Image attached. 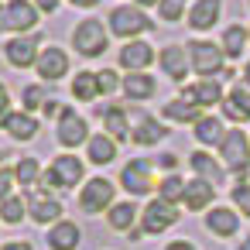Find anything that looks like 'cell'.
I'll list each match as a JSON object with an SVG mask.
<instances>
[{"label":"cell","instance_id":"cell-2","mask_svg":"<svg viewBox=\"0 0 250 250\" xmlns=\"http://www.w3.org/2000/svg\"><path fill=\"white\" fill-rule=\"evenodd\" d=\"M106 24L103 21H96V18H89V21H79L76 24V31H72V48L83 55V59H96V55H103L106 52Z\"/></svg>","mask_w":250,"mask_h":250},{"label":"cell","instance_id":"cell-8","mask_svg":"<svg viewBox=\"0 0 250 250\" xmlns=\"http://www.w3.org/2000/svg\"><path fill=\"white\" fill-rule=\"evenodd\" d=\"M110 202H113V182H106V178H93L79 192L83 212H103V209H110Z\"/></svg>","mask_w":250,"mask_h":250},{"label":"cell","instance_id":"cell-5","mask_svg":"<svg viewBox=\"0 0 250 250\" xmlns=\"http://www.w3.org/2000/svg\"><path fill=\"white\" fill-rule=\"evenodd\" d=\"M188 62L199 76H212L223 69V48L212 42H192L188 45Z\"/></svg>","mask_w":250,"mask_h":250},{"label":"cell","instance_id":"cell-33","mask_svg":"<svg viewBox=\"0 0 250 250\" xmlns=\"http://www.w3.org/2000/svg\"><path fill=\"white\" fill-rule=\"evenodd\" d=\"M24 212H28V199L24 195H11V199H4V202H0V219H4V223H21L24 219Z\"/></svg>","mask_w":250,"mask_h":250},{"label":"cell","instance_id":"cell-30","mask_svg":"<svg viewBox=\"0 0 250 250\" xmlns=\"http://www.w3.org/2000/svg\"><path fill=\"white\" fill-rule=\"evenodd\" d=\"M195 137H199L202 144H219V141L226 137L219 117H199V120H195Z\"/></svg>","mask_w":250,"mask_h":250},{"label":"cell","instance_id":"cell-11","mask_svg":"<svg viewBox=\"0 0 250 250\" xmlns=\"http://www.w3.org/2000/svg\"><path fill=\"white\" fill-rule=\"evenodd\" d=\"M4 55H7V62H11L14 69H28V65L38 62V38L18 35V38H11V42L4 45Z\"/></svg>","mask_w":250,"mask_h":250},{"label":"cell","instance_id":"cell-47","mask_svg":"<svg viewBox=\"0 0 250 250\" xmlns=\"http://www.w3.org/2000/svg\"><path fill=\"white\" fill-rule=\"evenodd\" d=\"M0 250H31V243H18V240H14V243H7V247H0Z\"/></svg>","mask_w":250,"mask_h":250},{"label":"cell","instance_id":"cell-42","mask_svg":"<svg viewBox=\"0 0 250 250\" xmlns=\"http://www.w3.org/2000/svg\"><path fill=\"white\" fill-rule=\"evenodd\" d=\"M35 7L45 11V14H55L59 11V0H35Z\"/></svg>","mask_w":250,"mask_h":250},{"label":"cell","instance_id":"cell-19","mask_svg":"<svg viewBox=\"0 0 250 250\" xmlns=\"http://www.w3.org/2000/svg\"><path fill=\"white\" fill-rule=\"evenodd\" d=\"M103 117V127L113 141H130V124H127V110L124 106H103L100 110Z\"/></svg>","mask_w":250,"mask_h":250},{"label":"cell","instance_id":"cell-39","mask_svg":"<svg viewBox=\"0 0 250 250\" xmlns=\"http://www.w3.org/2000/svg\"><path fill=\"white\" fill-rule=\"evenodd\" d=\"M14 182H18V178H14V171H11V168H0V202L14 195V192H11V188H14Z\"/></svg>","mask_w":250,"mask_h":250},{"label":"cell","instance_id":"cell-1","mask_svg":"<svg viewBox=\"0 0 250 250\" xmlns=\"http://www.w3.org/2000/svg\"><path fill=\"white\" fill-rule=\"evenodd\" d=\"M154 21L137 7V4H124V7H113L110 11V31L117 38H137L144 31H151Z\"/></svg>","mask_w":250,"mask_h":250},{"label":"cell","instance_id":"cell-29","mask_svg":"<svg viewBox=\"0 0 250 250\" xmlns=\"http://www.w3.org/2000/svg\"><path fill=\"white\" fill-rule=\"evenodd\" d=\"M165 117L175 120V124H195V120H199V106L188 103V100H171V103L165 106Z\"/></svg>","mask_w":250,"mask_h":250},{"label":"cell","instance_id":"cell-37","mask_svg":"<svg viewBox=\"0 0 250 250\" xmlns=\"http://www.w3.org/2000/svg\"><path fill=\"white\" fill-rule=\"evenodd\" d=\"M96 79H100V93H117V89H120V83H124V79H117V72H113V69L96 72Z\"/></svg>","mask_w":250,"mask_h":250},{"label":"cell","instance_id":"cell-34","mask_svg":"<svg viewBox=\"0 0 250 250\" xmlns=\"http://www.w3.org/2000/svg\"><path fill=\"white\" fill-rule=\"evenodd\" d=\"M14 178H18L21 185H35V182L42 178V165H38L35 158H21L18 168H14Z\"/></svg>","mask_w":250,"mask_h":250},{"label":"cell","instance_id":"cell-21","mask_svg":"<svg viewBox=\"0 0 250 250\" xmlns=\"http://www.w3.org/2000/svg\"><path fill=\"white\" fill-rule=\"evenodd\" d=\"M219 96H223V93H219V83H212V79H202V83L185 86V100L195 103V106H216Z\"/></svg>","mask_w":250,"mask_h":250},{"label":"cell","instance_id":"cell-20","mask_svg":"<svg viewBox=\"0 0 250 250\" xmlns=\"http://www.w3.org/2000/svg\"><path fill=\"white\" fill-rule=\"evenodd\" d=\"M4 130L14 137V141H31L38 134V120L28 113V110H14L7 120H4Z\"/></svg>","mask_w":250,"mask_h":250},{"label":"cell","instance_id":"cell-7","mask_svg":"<svg viewBox=\"0 0 250 250\" xmlns=\"http://www.w3.org/2000/svg\"><path fill=\"white\" fill-rule=\"evenodd\" d=\"M83 141H89L86 120H83L76 110L62 106V113H59V144H62V147H79Z\"/></svg>","mask_w":250,"mask_h":250},{"label":"cell","instance_id":"cell-28","mask_svg":"<svg viewBox=\"0 0 250 250\" xmlns=\"http://www.w3.org/2000/svg\"><path fill=\"white\" fill-rule=\"evenodd\" d=\"M72 96L83 100V103L96 100V96H100V79H96V72H79V76L72 79Z\"/></svg>","mask_w":250,"mask_h":250},{"label":"cell","instance_id":"cell-43","mask_svg":"<svg viewBox=\"0 0 250 250\" xmlns=\"http://www.w3.org/2000/svg\"><path fill=\"white\" fill-rule=\"evenodd\" d=\"M158 165H161V168H168V171H175V168H178V158H175V154H161V158H158Z\"/></svg>","mask_w":250,"mask_h":250},{"label":"cell","instance_id":"cell-23","mask_svg":"<svg viewBox=\"0 0 250 250\" xmlns=\"http://www.w3.org/2000/svg\"><path fill=\"white\" fill-rule=\"evenodd\" d=\"M212 182H206V178H192V182H185V206L195 212V209H206L209 202H212Z\"/></svg>","mask_w":250,"mask_h":250},{"label":"cell","instance_id":"cell-52","mask_svg":"<svg viewBox=\"0 0 250 250\" xmlns=\"http://www.w3.org/2000/svg\"><path fill=\"white\" fill-rule=\"evenodd\" d=\"M0 161H4V154H0Z\"/></svg>","mask_w":250,"mask_h":250},{"label":"cell","instance_id":"cell-26","mask_svg":"<svg viewBox=\"0 0 250 250\" xmlns=\"http://www.w3.org/2000/svg\"><path fill=\"white\" fill-rule=\"evenodd\" d=\"M120 89H124L130 100H151V96H154V79H151L147 72H130V76L120 83Z\"/></svg>","mask_w":250,"mask_h":250},{"label":"cell","instance_id":"cell-4","mask_svg":"<svg viewBox=\"0 0 250 250\" xmlns=\"http://www.w3.org/2000/svg\"><path fill=\"white\" fill-rule=\"evenodd\" d=\"M83 168H86V165H83L79 158L62 154V158H55L52 168L42 175V185H45V188H72V185L83 182Z\"/></svg>","mask_w":250,"mask_h":250},{"label":"cell","instance_id":"cell-3","mask_svg":"<svg viewBox=\"0 0 250 250\" xmlns=\"http://www.w3.org/2000/svg\"><path fill=\"white\" fill-rule=\"evenodd\" d=\"M35 24H38V7L31 0H7V4L0 7V31L28 35Z\"/></svg>","mask_w":250,"mask_h":250},{"label":"cell","instance_id":"cell-15","mask_svg":"<svg viewBox=\"0 0 250 250\" xmlns=\"http://www.w3.org/2000/svg\"><path fill=\"white\" fill-rule=\"evenodd\" d=\"M158 62H161V72L168 76V79H175V83H182L185 76H188V52L185 48H178V45H168V48H161V55H158Z\"/></svg>","mask_w":250,"mask_h":250},{"label":"cell","instance_id":"cell-40","mask_svg":"<svg viewBox=\"0 0 250 250\" xmlns=\"http://www.w3.org/2000/svg\"><path fill=\"white\" fill-rule=\"evenodd\" d=\"M24 110H38V103H42V86H24Z\"/></svg>","mask_w":250,"mask_h":250},{"label":"cell","instance_id":"cell-24","mask_svg":"<svg viewBox=\"0 0 250 250\" xmlns=\"http://www.w3.org/2000/svg\"><path fill=\"white\" fill-rule=\"evenodd\" d=\"M223 113L229 117V120H250V89L247 86H236L226 100H223Z\"/></svg>","mask_w":250,"mask_h":250},{"label":"cell","instance_id":"cell-35","mask_svg":"<svg viewBox=\"0 0 250 250\" xmlns=\"http://www.w3.org/2000/svg\"><path fill=\"white\" fill-rule=\"evenodd\" d=\"M182 195H185V182H182L178 175L165 178V182H161V188H158V199H165V202H171V206H175Z\"/></svg>","mask_w":250,"mask_h":250},{"label":"cell","instance_id":"cell-45","mask_svg":"<svg viewBox=\"0 0 250 250\" xmlns=\"http://www.w3.org/2000/svg\"><path fill=\"white\" fill-rule=\"evenodd\" d=\"M165 250H195V247H192V243H185V240H175V243H168Z\"/></svg>","mask_w":250,"mask_h":250},{"label":"cell","instance_id":"cell-18","mask_svg":"<svg viewBox=\"0 0 250 250\" xmlns=\"http://www.w3.org/2000/svg\"><path fill=\"white\" fill-rule=\"evenodd\" d=\"M79 226L72 223V219H59L52 229H48V247L52 250H76L79 247Z\"/></svg>","mask_w":250,"mask_h":250},{"label":"cell","instance_id":"cell-36","mask_svg":"<svg viewBox=\"0 0 250 250\" xmlns=\"http://www.w3.org/2000/svg\"><path fill=\"white\" fill-rule=\"evenodd\" d=\"M185 4H188V0H161V4H158V14H161V21H165V24H175V21H182V14H185Z\"/></svg>","mask_w":250,"mask_h":250},{"label":"cell","instance_id":"cell-31","mask_svg":"<svg viewBox=\"0 0 250 250\" xmlns=\"http://www.w3.org/2000/svg\"><path fill=\"white\" fill-rule=\"evenodd\" d=\"M188 165H192V171L199 175V178H206V182H219L223 178V171H219V165L206 154V151H195L192 158H188Z\"/></svg>","mask_w":250,"mask_h":250},{"label":"cell","instance_id":"cell-46","mask_svg":"<svg viewBox=\"0 0 250 250\" xmlns=\"http://www.w3.org/2000/svg\"><path fill=\"white\" fill-rule=\"evenodd\" d=\"M69 4H72V7H96L100 0H69Z\"/></svg>","mask_w":250,"mask_h":250},{"label":"cell","instance_id":"cell-17","mask_svg":"<svg viewBox=\"0 0 250 250\" xmlns=\"http://www.w3.org/2000/svg\"><path fill=\"white\" fill-rule=\"evenodd\" d=\"M161 137H168L165 124H161V120H154V117H147V113H137V127L130 130V141L147 147V144H158Z\"/></svg>","mask_w":250,"mask_h":250},{"label":"cell","instance_id":"cell-50","mask_svg":"<svg viewBox=\"0 0 250 250\" xmlns=\"http://www.w3.org/2000/svg\"><path fill=\"white\" fill-rule=\"evenodd\" d=\"M243 76H247V83H250V62H247V72H243Z\"/></svg>","mask_w":250,"mask_h":250},{"label":"cell","instance_id":"cell-41","mask_svg":"<svg viewBox=\"0 0 250 250\" xmlns=\"http://www.w3.org/2000/svg\"><path fill=\"white\" fill-rule=\"evenodd\" d=\"M14 110H11V93H7V86L0 83V127H4V120L11 117Z\"/></svg>","mask_w":250,"mask_h":250},{"label":"cell","instance_id":"cell-27","mask_svg":"<svg viewBox=\"0 0 250 250\" xmlns=\"http://www.w3.org/2000/svg\"><path fill=\"white\" fill-rule=\"evenodd\" d=\"M243 48H247V28L243 24H229L223 31V55L226 59H240Z\"/></svg>","mask_w":250,"mask_h":250},{"label":"cell","instance_id":"cell-51","mask_svg":"<svg viewBox=\"0 0 250 250\" xmlns=\"http://www.w3.org/2000/svg\"><path fill=\"white\" fill-rule=\"evenodd\" d=\"M247 42H250V28H247Z\"/></svg>","mask_w":250,"mask_h":250},{"label":"cell","instance_id":"cell-38","mask_svg":"<svg viewBox=\"0 0 250 250\" xmlns=\"http://www.w3.org/2000/svg\"><path fill=\"white\" fill-rule=\"evenodd\" d=\"M233 202H236V209H240V212H247V216H250V185H243V182H240V185L233 188Z\"/></svg>","mask_w":250,"mask_h":250},{"label":"cell","instance_id":"cell-22","mask_svg":"<svg viewBox=\"0 0 250 250\" xmlns=\"http://www.w3.org/2000/svg\"><path fill=\"white\" fill-rule=\"evenodd\" d=\"M86 154H89L93 165H110L117 158V141L110 134H96V137L86 141Z\"/></svg>","mask_w":250,"mask_h":250},{"label":"cell","instance_id":"cell-49","mask_svg":"<svg viewBox=\"0 0 250 250\" xmlns=\"http://www.w3.org/2000/svg\"><path fill=\"white\" fill-rule=\"evenodd\" d=\"M236 250H250V236H247V240H243V243H240Z\"/></svg>","mask_w":250,"mask_h":250},{"label":"cell","instance_id":"cell-10","mask_svg":"<svg viewBox=\"0 0 250 250\" xmlns=\"http://www.w3.org/2000/svg\"><path fill=\"white\" fill-rule=\"evenodd\" d=\"M35 69H38L42 83H55V79H62V76L69 72V55H65L59 45H48V48H42V52H38Z\"/></svg>","mask_w":250,"mask_h":250},{"label":"cell","instance_id":"cell-44","mask_svg":"<svg viewBox=\"0 0 250 250\" xmlns=\"http://www.w3.org/2000/svg\"><path fill=\"white\" fill-rule=\"evenodd\" d=\"M42 110H45V117H59V113H62V103H55V100H48V103H45Z\"/></svg>","mask_w":250,"mask_h":250},{"label":"cell","instance_id":"cell-14","mask_svg":"<svg viewBox=\"0 0 250 250\" xmlns=\"http://www.w3.org/2000/svg\"><path fill=\"white\" fill-rule=\"evenodd\" d=\"M223 14V0H192L188 11V28L192 31H209Z\"/></svg>","mask_w":250,"mask_h":250},{"label":"cell","instance_id":"cell-12","mask_svg":"<svg viewBox=\"0 0 250 250\" xmlns=\"http://www.w3.org/2000/svg\"><path fill=\"white\" fill-rule=\"evenodd\" d=\"M120 185L134 195H147L154 188V178H151V161H130L124 171H120Z\"/></svg>","mask_w":250,"mask_h":250},{"label":"cell","instance_id":"cell-16","mask_svg":"<svg viewBox=\"0 0 250 250\" xmlns=\"http://www.w3.org/2000/svg\"><path fill=\"white\" fill-rule=\"evenodd\" d=\"M151 62H154V52H151L147 42H127V45L120 48V65H124L127 72H144Z\"/></svg>","mask_w":250,"mask_h":250},{"label":"cell","instance_id":"cell-6","mask_svg":"<svg viewBox=\"0 0 250 250\" xmlns=\"http://www.w3.org/2000/svg\"><path fill=\"white\" fill-rule=\"evenodd\" d=\"M175 223H178V209H175L171 202H165V199L147 202V209H144V216H141V229H144V233H165V229L175 226Z\"/></svg>","mask_w":250,"mask_h":250},{"label":"cell","instance_id":"cell-48","mask_svg":"<svg viewBox=\"0 0 250 250\" xmlns=\"http://www.w3.org/2000/svg\"><path fill=\"white\" fill-rule=\"evenodd\" d=\"M137 7H154V4H161V0H134Z\"/></svg>","mask_w":250,"mask_h":250},{"label":"cell","instance_id":"cell-13","mask_svg":"<svg viewBox=\"0 0 250 250\" xmlns=\"http://www.w3.org/2000/svg\"><path fill=\"white\" fill-rule=\"evenodd\" d=\"M28 212L35 223H55L62 219V202L48 195V188H38V192H28Z\"/></svg>","mask_w":250,"mask_h":250},{"label":"cell","instance_id":"cell-9","mask_svg":"<svg viewBox=\"0 0 250 250\" xmlns=\"http://www.w3.org/2000/svg\"><path fill=\"white\" fill-rule=\"evenodd\" d=\"M219 154H223V161H226L233 171H243L247 161H250V141H247V134H243V130H229V134L219 141Z\"/></svg>","mask_w":250,"mask_h":250},{"label":"cell","instance_id":"cell-25","mask_svg":"<svg viewBox=\"0 0 250 250\" xmlns=\"http://www.w3.org/2000/svg\"><path fill=\"white\" fill-rule=\"evenodd\" d=\"M206 226H209V233H216V236H233V233L240 229V219H236L233 209H223V206H219V209L209 212Z\"/></svg>","mask_w":250,"mask_h":250},{"label":"cell","instance_id":"cell-32","mask_svg":"<svg viewBox=\"0 0 250 250\" xmlns=\"http://www.w3.org/2000/svg\"><path fill=\"white\" fill-rule=\"evenodd\" d=\"M134 219H137V209H134V202H120V206H110V229H134Z\"/></svg>","mask_w":250,"mask_h":250}]
</instances>
